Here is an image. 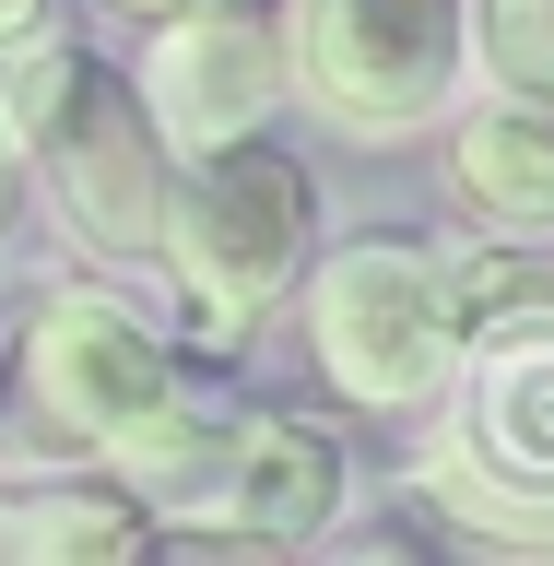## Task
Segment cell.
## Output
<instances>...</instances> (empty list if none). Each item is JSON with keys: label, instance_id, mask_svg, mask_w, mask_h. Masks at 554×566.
<instances>
[{"label": "cell", "instance_id": "obj_1", "mask_svg": "<svg viewBox=\"0 0 554 566\" xmlns=\"http://www.w3.org/2000/svg\"><path fill=\"white\" fill-rule=\"evenodd\" d=\"M414 484L460 543L554 555V295L472 331L449 378V424Z\"/></svg>", "mask_w": 554, "mask_h": 566}, {"label": "cell", "instance_id": "obj_2", "mask_svg": "<svg viewBox=\"0 0 554 566\" xmlns=\"http://www.w3.org/2000/svg\"><path fill=\"white\" fill-rule=\"evenodd\" d=\"M0 106H12V130H24L35 177L60 189V224L83 248H154L166 237V130H154V106L95 71L83 48H12L0 71Z\"/></svg>", "mask_w": 554, "mask_h": 566}, {"label": "cell", "instance_id": "obj_3", "mask_svg": "<svg viewBox=\"0 0 554 566\" xmlns=\"http://www.w3.org/2000/svg\"><path fill=\"white\" fill-rule=\"evenodd\" d=\"M166 272H177V307L201 343L248 331L283 283H307V248H318V177L283 154V142H212L189 154V177L166 189Z\"/></svg>", "mask_w": 554, "mask_h": 566}, {"label": "cell", "instance_id": "obj_4", "mask_svg": "<svg viewBox=\"0 0 554 566\" xmlns=\"http://www.w3.org/2000/svg\"><path fill=\"white\" fill-rule=\"evenodd\" d=\"M307 343H318V378L343 389V401H366V413H425V401H449L460 354H472L449 248H425V237L331 248L307 272Z\"/></svg>", "mask_w": 554, "mask_h": 566}, {"label": "cell", "instance_id": "obj_5", "mask_svg": "<svg viewBox=\"0 0 554 566\" xmlns=\"http://www.w3.org/2000/svg\"><path fill=\"white\" fill-rule=\"evenodd\" d=\"M295 95L354 142L437 130L472 83V0H295Z\"/></svg>", "mask_w": 554, "mask_h": 566}, {"label": "cell", "instance_id": "obj_6", "mask_svg": "<svg viewBox=\"0 0 554 566\" xmlns=\"http://www.w3.org/2000/svg\"><path fill=\"white\" fill-rule=\"evenodd\" d=\"M24 413L48 449H130L142 424L166 413L177 389H189V366L166 354V331H142L118 295H48V307L24 318Z\"/></svg>", "mask_w": 554, "mask_h": 566}, {"label": "cell", "instance_id": "obj_7", "mask_svg": "<svg viewBox=\"0 0 554 566\" xmlns=\"http://www.w3.org/2000/svg\"><path fill=\"white\" fill-rule=\"evenodd\" d=\"M295 83V35H283V0H166V35L142 60V106L177 154H212V142H248Z\"/></svg>", "mask_w": 554, "mask_h": 566}, {"label": "cell", "instance_id": "obj_8", "mask_svg": "<svg viewBox=\"0 0 554 566\" xmlns=\"http://www.w3.org/2000/svg\"><path fill=\"white\" fill-rule=\"evenodd\" d=\"M343 507V437L307 413H248L212 495L189 507V531H224V543H307Z\"/></svg>", "mask_w": 554, "mask_h": 566}, {"label": "cell", "instance_id": "obj_9", "mask_svg": "<svg viewBox=\"0 0 554 566\" xmlns=\"http://www.w3.org/2000/svg\"><path fill=\"white\" fill-rule=\"evenodd\" d=\"M449 201L484 237H554V106L495 95L449 118Z\"/></svg>", "mask_w": 554, "mask_h": 566}, {"label": "cell", "instance_id": "obj_10", "mask_svg": "<svg viewBox=\"0 0 554 566\" xmlns=\"http://www.w3.org/2000/svg\"><path fill=\"white\" fill-rule=\"evenodd\" d=\"M154 543V495L142 484H24L0 495V555H48V566H118Z\"/></svg>", "mask_w": 554, "mask_h": 566}, {"label": "cell", "instance_id": "obj_11", "mask_svg": "<svg viewBox=\"0 0 554 566\" xmlns=\"http://www.w3.org/2000/svg\"><path fill=\"white\" fill-rule=\"evenodd\" d=\"M472 71L495 95L554 106V0H472Z\"/></svg>", "mask_w": 554, "mask_h": 566}, {"label": "cell", "instance_id": "obj_12", "mask_svg": "<svg viewBox=\"0 0 554 566\" xmlns=\"http://www.w3.org/2000/svg\"><path fill=\"white\" fill-rule=\"evenodd\" d=\"M24 166H35V154H24V130H12V106H0V237H12V201H24Z\"/></svg>", "mask_w": 554, "mask_h": 566}, {"label": "cell", "instance_id": "obj_13", "mask_svg": "<svg viewBox=\"0 0 554 566\" xmlns=\"http://www.w3.org/2000/svg\"><path fill=\"white\" fill-rule=\"evenodd\" d=\"M35 35H48V0H0V60H12V48H35Z\"/></svg>", "mask_w": 554, "mask_h": 566}, {"label": "cell", "instance_id": "obj_14", "mask_svg": "<svg viewBox=\"0 0 554 566\" xmlns=\"http://www.w3.org/2000/svg\"><path fill=\"white\" fill-rule=\"evenodd\" d=\"M142 12H166V0H142Z\"/></svg>", "mask_w": 554, "mask_h": 566}]
</instances>
